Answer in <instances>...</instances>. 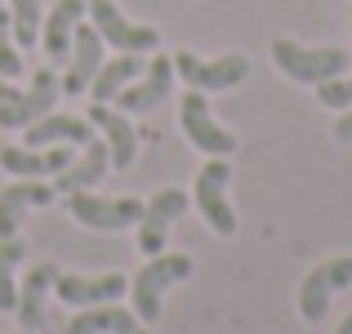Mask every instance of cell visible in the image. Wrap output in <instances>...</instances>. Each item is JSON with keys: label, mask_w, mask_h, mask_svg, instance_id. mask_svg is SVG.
Segmentation results:
<instances>
[{"label": "cell", "mask_w": 352, "mask_h": 334, "mask_svg": "<svg viewBox=\"0 0 352 334\" xmlns=\"http://www.w3.org/2000/svg\"><path fill=\"white\" fill-rule=\"evenodd\" d=\"M192 254H152L147 258V267L129 281V294H134V317L143 321V326H156L161 321V294L170 290V285L188 281L192 276Z\"/></svg>", "instance_id": "1"}, {"label": "cell", "mask_w": 352, "mask_h": 334, "mask_svg": "<svg viewBox=\"0 0 352 334\" xmlns=\"http://www.w3.org/2000/svg\"><path fill=\"white\" fill-rule=\"evenodd\" d=\"M272 63L294 80V85H326V80L344 76L348 71V49H335V45H321V49H308L299 41H272Z\"/></svg>", "instance_id": "2"}, {"label": "cell", "mask_w": 352, "mask_h": 334, "mask_svg": "<svg viewBox=\"0 0 352 334\" xmlns=\"http://www.w3.org/2000/svg\"><path fill=\"white\" fill-rule=\"evenodd\" d=\"M228 188H232V165H228V156H210L197 174L192 205L201 210V219H206L210 232H219V236H236V210H232V201H228Z\"/></svg>", "instance_id": "3"}, {"label": "cell", "mask_w": 352, "mask_h": 334, "mask_svg": "<svg viewBox=\"0 0 352 334\" xmlns=\"http://www.w3.org/2000/svg\"><path fill=\"white\" fill-rule=\"evenodd\" d=\"M67 201V214L80 223V227H94V232H125L138 227L143 219V201L138 197H94V192H72Z\"/></svg>", "instance_id": "4"}, {"label": "cell", "mask_w": 352, "mask_h": 334, "mask_svg": "<svg viewBox=\"0 0 352 334\" xmlns=\"http://www.w3.org/2000/svg\"><path fill=\"white\" fill-rule=\"evenodd\" d=\"M174 76H183L192 89L201 94H214V89H236L250 76V58L245 54H223V58H197L192 49L174 54Z\"/></svg>", "instance_id": "5"}, {"label": "cell", "mask_w": 352, "mask_h": 334, "mask_svg": "<svg viewBox=\"0 0 352 334\" xmlns=\"http://www.w3.org/2000/svg\"><path fill=\"white\" fill-rule=\"evenodd\" d=\"M85 14L94 18L103 45H116L120 54H152L161 49V32L156 27H138L116 9V0H85Z\"/></svg>", "instance_id": "6"}, {"label": "cell", "mask_w": 352, "mask_h": 334, "mask_svg": "<svg viewBox=\"0 0 352 334\" xmlns=\"http://www.w3.org/2000/svg\"><path fill=\"white\" fill-rule=\"evenodd\" d=\"M339 290H352V254L326 258V263H317L308 276H303V285H299V317L317 326Z\"/></svg>", "instance_id": "7"}, {"label": "cell", "mask_w": 352, "mask_h": 334, "mask_svg": "<svg viewBox=\"0 0 352 334\" xmlns=\"http://www.w3.org/2000/svg\"><path fill=\"white\" fill-rule=\"evenodd\" d=\"M179 120H183L188 143L197 147V152H206V156H232L236 147H241L232 129H223L214 116H210V103H206V94H201V89H188V94H183Z\"/></svg>", "instance_id": "8"}, {"label": "cell", "mask_w": 352, "mask_h": 334, "mask_svg": "<svg viewBox=\"0 0 352 334\" xmlns=\"http://www.w3.org/2000/svg\"><path fill=\"white\" fill-rule=\"evenodd\" d=\"M188 205H192V197H188L183 188H161L152 201H143V219H138L134 232H138V249H143L147 258L165 249L170 227H174L183 214H188Z\"/></svg>", "instance_id": "9"}, {"label": "cell", "mask_w": 352, "mask_h": 334, "mask_svg": "<svg viewBox=\"0 0 352 334\" xmlns=\"http://www.w3.org/2000/svg\"><path fill=\"white\" fill-rule=\"evenodd\" d=\"M58 89L63 85H58V76H54V67L32 71V85L0 103V129H27L41 116H50L54 103H58Z\"/></svg>", "instance_id": "10"}, {"label": "cell", "mask_w": 352, "mask_h": 334, "mask_svg": "<svg viewBox=\"0 0 352 334\" xmlns=\"http://www.w3.org/2000/svg\"><path fill=\"white\" fill-rule=\"evenodd\" d=\"M170 89H174V58L170 54H156V58L143 67V76L116 94V103L125 107L129 116H138V111H156L165 98H170Z\"/></svg>", "instance_id": "11"}, {"label": "cell", "mask_w": 352, "mask_h": 334, "mask_svg": "<svg viewBox=\"0 0 352 334\" xmlns=\"http://www.w3.org/2000/svg\"><path fill=\"white\" fill-rule=\"evenodd\" d=\"M76 161L72 156V143H54V147H0V170L14 174V179H54L67 165Z\"/></svg>", "instance_id": "12"}, {"label": "cell", "mask_w": 352, "mask_h": 334, "mask_svg": "<svg viewBox=\"0 0 352 334\" xmlns=\"http://www.w3.org/2000/svg\"><path fill=\"white\" fill-rule=\"evenodd\" d=\"M54 294L72 308H94V303H116L129 294V281L120 272H103V276H80V272H58Z\"/></svg>", "instance_id": "13"}, {"label": "cell", "mask_w": 352, "mask_h": 334, "mask_svg": "<svg viewBox=\"0 0 352 334\" xmlns=\"http://www.w3.org/2000/svg\"><path fill=\"white\" fill-rule=\"evenodd\" d=\"M54 201H58V192H54V183H45V179H18V183H9V188L0 192V241L18 236L27 210L54 205Z\"/></svg>", "instance_id": "14"}, {"label": "cell", "mask_w": 352, "mask_h": 334, "mask_svg": "<svg viewBox=\"0 0 352 334\" xmlns=\"http://www.w3.org/2000/svg\"><path fill=\"white\" fill-rule=\"evenodd\" d=\"M98 67H103V36H98V27L76 23L72 54H67V76H63V94H85V89L94 85Z\"/></svg>", "instance_id": "15"}, {"label": "cell", "mask_w": 352, "mask_h": 334, "mask_svg": "<svg viewBox=\"0 0 352 334\" xmlns=\"http://www.w3.org/2000/svg\"><path fill=\"white\" fill-rule=\"evenodd\" d=\"M89 125L98 129V138L107 143V152H112V170H129L138 156V134H134V120H129V111H116L107 103H94L89 107Z\"/></svg>", "instance_id": "16"}, {"label": "cell", "mask_w": 352, "mask_h": 334, "mask_svg": "<svg viewBox=\"0 0 352 334\" xmlns=\"http://www.w3.org/2000/svg\"><path fill=\"white\" fill-rule=\"evenodd\" d=\"M107 170H112V152H107V143H103V138H89L85 152H80L76 161H72L67 170L58 174L54 192H58V197H72V192H89Z\"/></svg>", "instance_id": "17"}, {"label": "cell", "mask_w": 352, "mask_h": 334, "mask_svg": "<svg viewBox=\"0 0 352 334\" xmlns=\"http://www.w3.org/2000/svg\"><path fill=\"white\" fill-rule=\"evenodd\" d=\"M76 23H85V0H58V5L50 9V18L41 23V45H45V54H50V63H67Z\"/></svg>", "instance_id": "18"}, {"label": "cell", "mask_w": 352, "mask_h": 334, "mask_svg": "<svg viewBox=\"0 0 352 334\" xmlns=\"http://www.w3.org/2000/svg\"><path fill=\"white\" fill-rule=\"evenodd\" d=\"M54 281H58V267L54 263H36V267H27V276H23V285H18V321H23V330H41L45 326V299H50V290H54Z\"/></svg>", "instance_id": "19"}, {"label": "cell", "mask_w": 352, "mask_h": 334, "mask_svg": "<svg viewBox=\"0 0 352 334\" xmlns=\"http://www.w3.org/2000/svg\"><path fill=\"white\" fill-rule=\"evenodd\" d=\"M67 334H147V326L120 303H94L67 321Z\"/></svg>", "instance_id": "20"}, {"label": "cell", "mask_w": 352, "mask_h": 334, "mask_svg": "<svg viewBox=\"0 0 352 334\" xmlns=\"http://www.w3.org/2000/svg\"><path fill=\"white\" fill-rule=\"evenodd\" d=\"M89 120L85 116H58V111H50V116H41L36 125H27V143L23 147H54V143H72V147H85L89 138Z\"/></svg>", "instance_id": "21"}, {"label": "cell", "mask_w": 352, "mask_h": 334, "mask_svg": "<svg viewBox=\"0 0 352 334\" xmlns=\"http://www.w3.org/2000/svg\"><path fill=\"white\" fill-rule=\"evenodd\" d=\"M143 67H147V63L138 58V54H116L112 63H103L98 76H94V85H89V89H94V103H112L120 89L134 85V80L143 76Z\"/></svg>", "instance_id": "22"}, {"label": "cell", "mask_w": 352, "mask_h": 334, "mask_svg": "<svg viewBox=\"0 0 352 334\" xmlns=\"http://www.w3.org/2000/svg\"><path fill=\"white\" fill-rule=\"evenodd\" d=\"M27 258V241L5 236L0 241V312L18 308V267Z\"/></svg>", "instance_id": "23"}, {"label": "cell", "mask_w": 352, "mask_h": 334, "mask_svg": "<svg viewBox=\"0 0 352 334\" xmlns=\"http://www.w3.org/2000/svg\"><path fill=\"white\" fill-rule=\"evenodd\" d=\"M9 9V23H14V41L18 49H32L36 41H41V0H5Z\"/></svg>", "instance_id": "24"}, {"label": "cell", "mask_w": 352, "mask_h": 334, "mask_svg": "<svg viewBox=\"0 0 352 334\" xmlns=\"http://www.w3.org/2000/svg\"><path fill=\"white\" fill-rule=\"evenodd\" d=\"M23 71H27L23 49H18V41H14V23H9V9H5V0H0V76L18 80Z\"/></svg>", "instance_id": "25"}, {"label": "cell", "mask_w": 352, "mask_h": 334, "mask_svg": "<svg viewBox=\"0 0 352 334\" xmlns=\"http://www.w3.org/2000/svg\"><path fill=\"white\" fill-rule=\"evenodd\" d=\"M317 98H321V107H352V76L344 71V76H335V80H326V85H317Z\"/></svg>", "instance_id": "26"}, {"label": "cell", "mask_w": 352, "mask_h": 334, "mask_svg": "<svg viewBox=\"0 0 352 334\" xmlns=\"http://www.w3.org/2000/svg\"><path fill=\"white\" fill-rule=\"evenodd\" d=\"M335 138L339 143H352V107H344V116L335 120Z\"/></svg>", "instance_id": "27"}, {"label": "cell", "mask_w": 352, "mask_h": 334, "mask_svg": "<svg viewBox=\"0 0 352 334\" xmlns=\"http://www.w3.org/2000/svg\"><path fill=\"white\" fill-rule=\"evenodd\" d=\"M18 94V89H14V80H5V76H0V103H5V98H14Z\"/></svg>", "instance_id": "28"}, {"label": "cell", "mask_w": 352, "mask_h": 334, "mask_svg": "<svg viewBox=\"0 0 352 334\" xmlns=\"http://www.w3.org/2000/svg\"><path fill=\"white\" fill-rule=\"evenodd\" d=\"M335 334H352V312H348V317H344V326H339Z\"/></svg>", "instance_id": "29"}, {"label": "cell", "mask_w": 352, "mask_h": 334, "mask_svg": "<svg viewBox=\"0 0 352 334\" xmlns=\"http://www.w3.org/2000/svg\"><path fill=\"white\" fill-rule=\"evenodd\" d=\"M18 334H32V330H18Z\"/></svg>", "instance_id": "30"}, {"label": "cell", "mask_w": 352, "mask_h": 334, "mask_svg": "<svg viewBox=\"0 0 352 334\" xmlns=\"http://www.w3.org/2000/svg\"><path fill=\"white\" fill-rule=\"evenodd\" d=\"M348 27H352V18H348Z\"/></svg>", "instance_id": "31"}]
</instances>
